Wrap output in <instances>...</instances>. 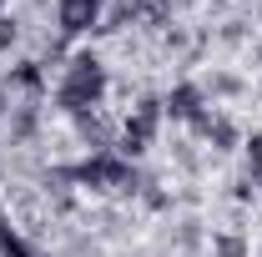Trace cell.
Here are the masks:
<instances>
[{"mask_svg":"<svg viewBox=\"0 0 262 257\" xmlns=\"http://www.w3.org/2000/svg\"><path fill=\"white\" fill-rule=\"evenodd\" d=\"M242 146H247V177H252V182L262 187V131H252Z\"/></svg>","mask_w":262,"mask_h":257,"instance_id":"cell-5","label":"cell"},{"mask_svg":"<svg viewBox=\"0 0 262 257\" xmlns=\"http://www.w3.org/2000/svg\"><path fill=\"white\" fill-rule=\"evenodd\" d=\"M101 20H106V0H56V26H61V35L101 31Z\"/></svg>","mask_w":262,"mask_h":257,"instance_id":"cell-3","label":"cell"},{"mask_svg":"<svg viewBox=\"0 0 262 257\" xmlns=\"http://www.w3.org/2000/svg\"><path fill=\"white\" fill-rule=\"evenodd\" d=\"M10 111H15V106H10V86H0V121H5Z\"/></svg>","mask_w":262,"mask_h":257,"instance_id":"cell-7","label":"cell"},{"mask_svg":"<svg viewBox=\"0 0 262 257\" xmlns=\"http://www.w3.org/2000/svg\"><path fill=\"white\" fill-rule=\"evenodd\" d=\"M15 237H20V232L10 227V217H5V207H0V257L10 252V242H15Z\"/></svg>","mask_w":262,"mask_h":257,"instance_id":"cell-6","label":"cell"},{"mask_svg":"<svg viewBox=\"0 0 262 257\" xmlns=\"http://www.w3.org/2000/svg\"><path fill=\"white\" fill-rule=\"evenodd\" d=\"M101 96H106V66H101L91 51L71 56V66H66V76H61V86H56L61 111L86 116V111H96V106H101Z\"/></svg>","mask_w":262,"mask_h":257,"instance_id":"cell-1","label":"cell"},{"mask_svg":"<svg viewBox=\"0 0 262 257\" xmlns=\"http://www.w3.org/2000/svg\"><path fill=\"white\" fill-rule=\"evenodd\" d=\"M162 111L171 116V121H187V126H192L196 116L207 111V91H202L196 81H182V86H171V91H166Z\"/></svg>","mask_w":262,"mask_h":257,"instance_id":"cell-4","label":"cell"},{"mask_svg":"<svg viewBox=\"0 0 262 257\" xmlns=\"http://www.w3.org/2000/svg\"><path fill=\"white\" fill-rule=\"evenodd\" d=\"M0 10H5V0H0Z\"/></svg>","mask_w":262,"mask_h":257,"instance_id":"cell-8","label":"cell"},{"mask_svg":"<svg viewBox=\"0 0 262 257\" xmlns=\"http://www.w3.org/2000/svg\"><path fill=\"white\" fill-rule=\"evenodd\" d=\"M162 101H141L136 111L126 116V126H121V141H116V157H141L146 146H151V136L162 126Z\"/></svg>","mask_w":262,"mask_h":257,"instance_id":"cell-2","label":"cell"}]
</instances>
